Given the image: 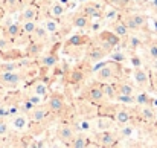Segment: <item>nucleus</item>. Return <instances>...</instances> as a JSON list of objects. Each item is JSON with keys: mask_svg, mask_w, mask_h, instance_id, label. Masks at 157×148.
Returning <instances> with one entry per match:
<instances>
[{"mask_svg": "<svg viewBox=\"0 0 157 148\" xmlns=\"http://www.w3.org/2000/svg\"><path fill=\"white\" fill-rule=\"evenodd\" d=\"M32 107H34V104H32L31 101L25 102V105H23V108H25V110H29V108H32Z\"/></svg>", "mask_w": 157, "mask_h": 148, "instance_id": "nucleus-42", "label": "nucleus"}, {"mask_svg": "<svg viewBox=\"0 0 157 148\" xmlns=\"http://www.w3.org/2000/svg\"><path fill=\"white\" fill-rule=\"evenodd\" d=\"M137 102H140V104H147V102H148L147 95H139V96H137Z\"/></svg>", "mask_w": 157, "mask_h": 148, "instance_id": "nucleus-39", "label": "nucleus"}, {"mask_svg": "<svg viewBox=\"0 0 157 148\" xmlns=\"http://www.w3.org/2000/svg\"><path fill=\"white\" fill-rule=\"evenodd\" d=\"M153 67L157 70V58H154V63H153Z\"/></svg>", "mask_w": 157, "mask_h": 148, "instance_id": "nucleus-49", "label": "nucleus"}, {"mask_svg": "<svg viewBox=\"0 0 157 148\" xmlns=\"http://www.w3.org/2000/svg\"><path fill=\"white\" fill-rule=\"evenodd\" d=\"M51 11H52V14L55 17H61L64 14V6H63V3H53Z\"/></svg>", "mask_w": 157, "mask_h": 148, "instance_id": "nucleus-18", "label": "nucleus"}, {"mask_svg": "<svg viewBox=\"0 0 157 148\" xmlns=\"http://www.w3.org/2000/svg\"><path fill=\"white\" fill-rule=\"evenodd\" d=\"M81 127H82V130H89V122H82Z\"/></svg>", "mask_w": 157, "mask_h": 148, "instance_id": "nucleus-46", "label": "nucleus"}, {"mask_svg": "<svg viewBox=\"0 0 157 148\" xmlns=\"http://www.w3.org/2000/svg\"><path fill=\"white\" fill-rule=\"evenodd\" d=\"M0 107H2V101H0Z\"/></svg>", "mask_w": 157, "mask_h": 148, "instance_id": "nucleus-54", "label": "nucleus"}, {"mask_svg": "<svg viewBox=\"0 0 157 148\" xmlns=\"http://www.w3.org/2000/svg\"><path fill=\"white\" fill-rule=\"evenodd\" d=\"M35 15H37V9L34 6H28L23 11V20H34Z\"/></svg>", "mask_w": 157, "mask_h": 148, "instance_id": "nucleus-15", "label": "nucleus"}, {"mask_svg": "<svg viewBox=\"0 0 157 148\" xmlns=\"http://www.w3.org/2000/svg\"><path fill=\"white\" fill-rule=\"evenodd\" d=\"M119 93H122V95H133V86H130V84H122V86L119 87Z\"/></svg>", "mask_w": 157, "mask_h": 148, "instance_id": "nucleus-27", "label": "nucleus"}, {"mask_svg": "<svg viewBox=\"0 0 157 148\" xmlns=\"http://www.w3.org/2000/svg\"><path fill=\"white\" fill-rule=\"evenodd\" d=\"M73 26L75 28H86L89 25V17L86 14H79V15H75L73 20H72Z\"/></svg>", "mask_w": 157, "mask_h": 148, "instance_id": "nucleus-11", "label": "nucleus"}, {"mask_svg": "<svg viewBox=\"0 0 157 148\" xmlns=\"http://www.w3.org/2000/svg\"><path fill=\"white\" fill-rule=\"evenodd\" d=\"M87 145H89V142L84 138H75L73 142H72V147H75V148H86Z\"/></svg>", "mask_w": 157, "mask_h": 148, "instance_id": "nucleus-24", "label": "nucleus"}, {"mask_svg": "<svg viewBox=\"0 0 157 148\" xmlns=\"http://www.w3.org/2000/svg\"><path fill=\"white\" fill-rule=\"evenodd\" d=\"M130 119H131V116H130V113H128L127 110H119V111L116 113V121H117L119 124H128Z\"/></svg>", "mask_w": 157, "mask_h": 148, "instance_id": "nucleus-14", "label": "nucleus"}, {"mask_svg": "<svg viewBox=\"0 0 157 148\" xmlns=\"http://www.w3.org/2000/svg\"><path fill=\"white\" fill-rule=\"evenodd\" d=\"M150 55H151L153 58H157V45H153V46L150 48Z\"/></svg>", "mask_w": 157, "mask_h": 148, "instance_id": "nucleus-38", "label": "nucleus"}, {"mask_svg": "<svg viewBox=\"0 0 157 148\" xmlns=\"http://www.w3.org/2000/svg\"><path fill=\"white\" fill-rule=\"evenodd\" d=\"M0 2H2V0H0Z\"/></svg>", "mask_w": 157, "mask_h": 148, "instance_id": "nucleus-55", "label": "nucleus"}, {"mask_svg": "<svg viewBox=\"0 0 157 148\" xmlns=\"http://www.w3.org/2000/svg\"><path fill=\"white\" fill-rule=\"evenodd\" d=\"M116 17V11H110L107 15H105V18H108V20H111V18H114Z\"/></svg>", "mask_w": 157, "mask_h": 148, "instance_id": "nucleus-41", "label": "nucleus"}, {"mask_svg": "<svg viewBox=\"0 0 157 148\" xmlns=\"http://www.w3.org/2000/svg\"><path fill=\"white\" fill-rule=\"evenodd\" d=\"M111 60H113V61H124V60H125V56H124L122 53L116 52V53H111Z\"/></svg>", "mask_w": 157, "mask_h": 148, "instance_id": "nucleus-35", "label": "nucleus"}, {"mask_svg": "<svg viewBox=\"0 0 157 148\" xmlns=\"http://www.w3.org/2000/svg\"><path fill=\"white\" fill-rule=\"evenodd\" d=\"M140 113H142V118H144L145 121H154V118H156L154 111H153L151 108H148V107H144Z\"/></svg>", "mask_w": 157, "mask_h": 148, "instance_id": "nucleus-17", "label": "nucleus"}, {"mask_svg": "<svg viewBox=\"0 0 157 148\" xmlns=\"http://www.w3.org/2000/svg\"><path fill=\"white\" fill-rule=\"evenodd\" d=\"M40 50H41V46H40V45H35V43H34V45H31V46H29V49H28V53H29V55H37V53H38Z\"/></svg>", "mask_w": 157, "mask_h": 148, "instance_id": "nucleus-31", "label": "nucleus"}, {"mask_svg": "<svg viewBox=\"0 0 157 148\" xmlns=\"http://www.w3.org/2000/svg\"><path fill=\"white\" fill-rule=\"evenodd\" d=\"M101 87H102V90H104L105 96H108V98H114V96H116V90H114V87H113L111 84H102Z\"/></svg>", "mask_w": 157, "mask_h": 148, "instance_id": "nucleus-19", "label": "nucleus"}, {"mask_svg": "<svg viewBox=\"0 0 157 148\" xmlns=\"http://www.w3.org/2000/svg\"><path fill=\"white\" fill-rule=\"evenodd\" d=\"M104 96H105L104 90H102L101 86H95V87H92V89L89 90V98L93 99V101H102Z\"/></svg>", "mask_w": 157, "mask_h": 148, "instance_id": "nucleus-8", "label": "nucleus"}, {"mask_svg": "<svg viewBox=\"0 0 157 148\" xmlns=\"http://www.w3.org/2000/svg\"><path fill=\"white\" fill-rule=\"evenodd\" d=\"M23 2H25V3H29V2H31V0H23Z\"/></svg>", "mask_w": 157, "mask_h": 148, "instance_id": "nucleus-52", "label": "nucleus"}, {"mask_svg": "<svg viewBox=\"0 0 157 148\" xmlns=\"http://www.w3.org/2000/svg\"><path fill=\"white\" fill-rule=\"evenodd\" d=\"M34 32H35V34H37V37H38V38H41V40H44V38L48 37V34H49L46 28H40V26H37Z\"/></svg>", "mask_w": 157, "mask_h": 148, "instance_id": "nucleus-26", "label": "nucleus"}, {"mask_svg": "<svg viewBox=\"0 0 157 148\" xmlns=\"http://www.w3.org/2000/svg\"><path fill=\"white\" fill-rule=\"evenodd\" d=\"M113 32L116 35H119V37H125L128 34V28H127L125 21H116L113 25Z\"/></svg>", "mask_w": 157, "mask_h": 148, "instance_id": "nucleus-10", "label": "nucleus"}, {"mask_svg": "<svg viewBox=\"0 0 157 148\" xmlns=\"http://www.w3.org/2000/svg\"><path fill=\"white\" fill-rule=\"evenodd\" d=\"M44 28L48 29V32H49V34H55V32L58 31V23H56L55 20H46Z\"/></svg>", "mask_w": 157, "mask_h": 148, "instance_id": "nucleus-20", "label": "nucleus"}, {"mask_svg": "<svg viewBox=\"0 0 157 148\" xmlns=\"http://www.w3.org/2000/svg\"><path fill=\"white\" fill-rule=\"evenodd\" d=\"M3 48H6V41L5 40H0V49H3Z\"/></svg>", "mask_w": 157, "mask_h": 148, "instance_id": "nucleus-48", "label": "nucleus"}, {"mask_svg": "<svg viewBox=\"0 0 157 148\" xmlns=\"http://www.w3.org/2000/svg\"><path fill=\"white\" fill-rule=\"evenodd\" d=\"M8 133V124L0 121V136H5Z\"/></svg>", "mask_w": 157, "mask_h": 148, "instance_id": "nucleus-36", "label": "nucleus"}, {"mask_svg": "<svg viewBox=\"0 0 157 148\" xmlns=\"http://www.w3.org/2000/svg\"><path fill=\"white\" fill-rule=\"evenodd\" d=\"M18 31H20V26L15 23V25H11L9 28H8V34L11 35V37H15L17 34H18Z\"/></svg>", "mask_w": 157, "mask_h": 148, "instance_id": "nucleus-30", "label": "nucleus"}, {"mask_svg": "<svg viewBox=\"0 0 157 148\" xmlns=\"http://www.w3.org/2000/svg\"><path fill=\"white\" fill-rule=\"evenodd\" d=\"M96 11H98V6H96V5H90V6H86V8H84V14H86L87 17H92Z\"/></svg>", "mask_w": 157, "mask_h": 148, "instance_id": "nucleus-28", "label": "nucleus"}, {"mask_svg": "<svg viewBox=\"0 0 157 148\" xmlns=\"http://www.w3.org/2000/svg\"><path fill=\"white\" fill-rule=\"evenodd\" d=\"M104 53H105L104 49L95 48V49L89 53V60H90V61H93V63H98L99 60H102V58H104Z\"/></svg>", "mask_w": 157, "mask_h": 148, "instance_id": "nucleus-13", "label": "nucleus"}, {"mask_svg": "<svg viewBox=\"0 0 157 148\" xmlns=\"http://www.w3.org/2000/svg\"><path fill=\"white\" fill-rule=\"evenodd\" d=\"M26 125H28V119H26V116H23V115H18V116H15V118H14L12 127H14L17 131H21V130H25V128H26Z\"/></svg>", "mask_w": 157, "mask_h": 148, "instance_id": "nucleus-9", "label": "nucleus"}, {"mask_svg": "<svg viewBox=\"0 0 157 148\" xmlns=\"http://www.w3.org/2000/svg\"><path fill=\"white\" fill-rule=\"evenodd\" d=\"M46 115H48V110H44V108H38V110L34 111V119L40 122V121H43V119L46 118Z\"/></svg>", "mask_w": 157, "mask_h": 148, "instance_id": "nucleus-25", "label": "nucleus"}, {"mask_svg": "<svg viewBox=\"0 0 157 148\" xmlns=\"http://www.w3.org/2000/svg\"><path fill=\"white\" fill-rule=\"evenodd\" d=\"M5 2H6L8 5H11V6H14V5L17 3V0H5Z\"/></svg>", "mask_w": 157, "mask_h": 148, "instance_id": "nucleus-47", "label": "nucleus"}, {"mask_svg": "<svg viewBox=\"0 0 157 148\" xmlns=\"http://www.w3.org/2000/svg\"><path fill=\"white\" fill-rule=\"evenodd\" d=\"M81 80H82V72H79V70L72 72V75H70V81L72 83H79Z\"/></svg>", "mask_w": 157, "mask_h": 148, "instance_id": "nucleus-29", "label": "nucleus"}, {"mask_svg": "<svg viewBox=\"0 0 157 148\" xmlns=\"http://www.w3.org/2000/svg\"><path fill=\"white\" fill-rule=\"evenodd\" d=\"M48 107H49V110L53 111V113H59V111L64 108V98H63L61 95L55 93V95H52L51 99H49Z\"/></svg>", "mask_w": 157, "mask_h": 148, "instance_id": "nucleus-4", "label": "nucleus"}, {"mask_svg": "<svg viewBox=\"0 0 157 148\" xmlns=\"http://www.w3.org/2000/svg\"><path fill=\"white\" fill-rule=\"evenodd\" d=\"M110 2H111V3H117L119 0H110Z\"/></svg>", "mask_w": 157, "mask_h": 148, "instance_id": "nucleus-50", "label": "nucleus"}, {"mask_svg": "<svg viewBox=\"0 0 157 148\" xmlns=\"http://www.w3.org/2000/svg\"><path fill=\"white\" fill-rule=\"evenodd\" d=\"M21 81V76L18 73H15L14 70H3L0 72V83L3 86H8V87H15L18 83Z\"/></svg>", "mask_w": 157, "mask_h": 148, "instance_id": "nucleus-1", "label": "nucleus"}, {"mask_svg": "<svg viewBox=\"0 0 157 148\" xmlns=\"http://www.w3.org/2000/svg\"><path fill=\"white\" fill-rule=\"evenodd\" d=\"M154 105H156V107H157V99H156V101H154Z\"/></svg>", "mask_w": 157, "mask_h": 148, "instance_id": "nucleus-53", "label": "nucleus"}, {"mask_svg": "<svg viewBox=\"0 0 157 148\" xmlns=\"http://www.w3.org/2000/svg\"><path fill=\"white\" fill-rule=\"evenodd\" d=\"M105 64H107V63H99V61H98V64H96V66H95V67L92 69V72H98V70H99L101 67H104Z\"/></svg>", "mask_w": 157, "mask_h": 148, "instance_id": "nucleus-40", "label": "nucleus"}, {"mask_svg": "<svg viewBox=\"0 0 157 148\" xmlns=\"http://www.w3.org/2000/svg\"><path fill=\"white\" fill-rule=\"evenodd\" d=\"M125 25L128 29H139L145 25V17L140 15V14H133V15H128L125 18Z\"/></svg>", "mask_w": 157, "mask_h": 148, "instance_id": "nucleus-2", "label": "nucleus"}, {"mask_svg": "<svg viewBox=\"0 0 157 148\" xmlns=\"http://www.w3.org/2000/svg\"><path fill=\"white\" fill-rule=\"evenodd\" d=\"M131 131H133V130H131L130 127H127V128L124 130V134H125V136H130V134H131Z\"/></svg>", "mask_w": 157, "mask_h": 148, "instance_id": "nucleus-45", "label": "nucleus"}, {"mask_svg": "<svg viewBox=\"0 0 157 148\" xmlns=\"http://www.w3.org/2000/svg\"><path fill=\"white\" fill-rule=\"evenodd\" d=\"M87 40H86V37H81V35H75V37H72L70 40H69V45H72V46H79V45H84Z\"/></svg>", "mask_w": 157, "mask_h": 148, "instance_id": "nucleus-23", "label": "nucleus"}, {"mask_svg": "<svg viewBox=\"0 0 157 148\" xmlns=\"http://www.w3.org/2000/svg\"><path fill=\"white\" fill-rule=\"evenodd\" d=\"M131 61H133V64H134L136 67H139V66H140V61H139V58H133Z\"/></svg>", "mask_w": 157, "mask_h": 148, "instance_id": "nucleus-44", "label": "nucleus"}, {"mask_svg": "<svg viewBox=\"0 0 157 148\" xmlns=\"http://www.w3.org/2000/svg\"><path fill=\"white\" fill-rule=\"evenodd\" d=\"M35 93L40 95V96L48 95V86H46L44 83H37V84H35Z\"/></svg>", "mask_w": 157, "mask_h": 148, "instance_id": "nucleus-22", "label": "nucleus"}, {"mask_svg": "<svg viewBox=\"0 0 157 148\" xmlns=\"http://www.w3.org/2000/svg\"><path fill=\"white\" fill-rule=\"evenodd\" d=\"M139 45H140V40H139L137 37H134V35L130 37V48H131V49H136Z\"/></svg>", "mask_w": 157, "mask_h": 148, "instance_id": "nucleus-33", "label": "nucleus"}, {"mask_svg": "<svg viewBox=\"0 0 157 148\" xmlns=\"http://www.w3.org/2000/svg\"><path fill=\"white\" fill-rule=\"evenodd\" d=\"M117 101H121V102H133L134 98L131 95H122V93H119L117 95Z\"/></svg>", "mask_w": 157, "mask_h": 148, "instance_id": "nucleus-32", "label": "nucleus"}, {"mask_svg": "<svg viewBox=\"0 0 157 148\" xmlns=\"http://www.w3.org/2000/svg\"><path fill=\"white\" fill-rule=\"evenodd\" d=\"M56 136L59 141H72L73 139V130L67 125H59L56 130Z\"/></svg>", "mask_w": 157, "mask_h": 148, "instance_id": "nucleus-5", "label": "nucleus"}, {"mask_svg": "<svg viewBox=\"0 0 157 148\" xmlns=\"http://www.w3.org/2000/svg\"><path fill=\"white\" fill-rule=\"evenodd\" d=\"M98 127H99V128H102V127L107 128V127H108V122H107V121H99V122H98Z\"/></svg>", "mask_w": 157, "mask_h": 148, "instance_id": "nucleus-43", "label": "nucleus"}, {"mask_svg": "<svg viewBox=\"0 0 157 148\" xmlns=\"http://www.w3.org/2000/svg\"><path fill=\"white\" fill-rule=\"evenodd\" d=\"M29 101H31V102H32V104H34V105H38V104H40V102H41V96H40V95H37V93H35V95H32V96H31V98H29Z\"/></svg>", "mask_w": 157, "mask_h": 148, "instance_id": "nucleus-34", "label": "nucleus"}, {"mask_svg": "<svg viewBox=\"0 0 157 148\" xmlns=\"http://www.w3.org/2000/svg\"><path fill=\"white\" fill-rule=\"evenodd\" d=\"M114 75V70L110 64H105L104 67H101L98 70V80L99 81H107V80H111V76Z\"/></svg>", "mask_w": 157, "mask_h": 148, "instance_id": "nucleus-6", "label": "nucleus"}, {"mask_svg": "<svg viewBox=\"0 0 157 148\" xmlns=\"http://www.w3.org/2000/svg\"><path fill=\"white\" fill-rule=\"evenodd\" d=\"M15 69V66L14 64H0V70H14Z\"/></svg>", "mask_w": 157, "mask_h": 148, "instance_id": "nucleus-37", "label": "nucleus"}, {"mask_svg": "<svg viewBox=\"0 0 157 148\" xmlns=\"http://www.w3.org/2000/svg\"><path fill=\"white\" fill-rule=\"evenodd\" d=\"M134 81L139 84V86H145L148 84V73L144 70V69H136L134 70Z\"/></svg>", "mask_w": 157, "mask_h": 148, "instance_id": "nucleus-7", "label": "nucleus"}, {"mask_svg": "<svg viewBox=\"0 0 157 148\" xmlns=\"http://www.w3.org/2000/svg\"><path fill=\"white\" fill-rule=\"evenodd\" d=\"M35 28H37V25H35V21H34V20H25L23 31H25L26 34H31V32H34V31H35Z\"/></svg>", "mask_w": 157, "mask_h": 148, "instance_id": "nucleus-21", "label": "nucleus"}, {"mask_svg": "<svg viewBox=\"0 0 157 148\" xmlns=\"http://www.w3.org/2000/svg\"><path fill=\"white\" fill-rule=\"evenodd\" d=\"M101 144H102L104 147H111V145H114V144H116V136H114L113 133L105 131V133L101 134Z\"/></svg>", "mask_w": 157, "mask_h": 148, "instance_id": "nucleus-12", "label": "nucleus"}, {"mask_svg": "<svg viewBox=\"0 0 157 148\" xmlns=\"http://www.w3.org/2000/svg\"><path fill=\"white\" fill-rule=\"evenodd\" d=\"M99 38L102 40V43H105V48L107 49H111L113 46H116L117 43H119V35H116L113 31H104L101 35H99Z\"/></svg>", "mask_w": 157, "mask_h": 148, "instance_id": "nucleus-3", "label": "nucleus"}, {"mask_svg": "<svg viewBox=\"0 0 157 148\" xmlns=\"http://www.w3.org/2000/svg\"><path fill=\"white\" fill-rule=\"evenodd\" d=\"M41 63H43L46 67H52V66H55V64L58 63V56H56V55H46V56L41 60Z\"/></svg>", "mask_w": 157, "mask_h": 148, "instance_id": "nucleus-16", "label": "nucleus"}, {"mask_svg": "<svg viewBox=\"0 0 157 148\" xmlns=\"http://www.w3.org/2000/svg\"><path fill=\"white\" fill-rule=\"evenodd\" d=\"M61 3H67V0H61Z\"/></svg>", "mask_w": 157, "mask_h": 148, "instance_id": "nucleus-51", "label": "nucleus"}]
</instances>
